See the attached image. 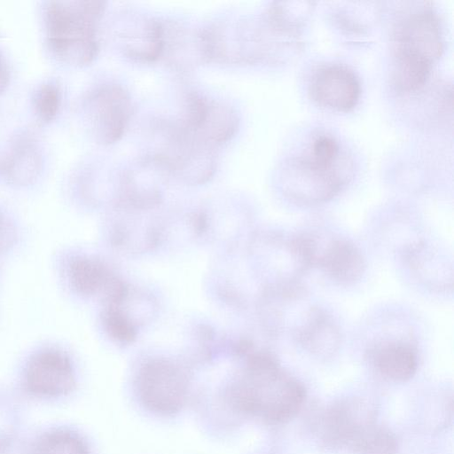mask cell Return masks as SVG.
I'll list each match as a JSON object with an SVG mask.
<instances>
[{
	"label": "cell",
	"mask_w": 454,
	"mask_h": 454,
	"mask_svg": "<svg viewBox=\"0 0 454 454\" xmlns=\"http://www.w3.org/2000/svg\"><path fill=\"white\" fill-rule=\"evenodd\" d=\"M245 356V368L227 392L231 407L271 425L293 419L306 400L304 385L268 351L253 348Z\"/></svg>",
	"instance_id": "obj_1"
},
{
	"label": "cell",
	"mask_w": 454,
	"mask_h": 454,
	"mask_svg": "<svg viewBox=\"0 0 454 454\" xmlns=\"http://www.w3.org/2000/svg\"><path fill=\"white\" fill-rule=\"evenodd\" d=\"M442 51L440 25L433 12L422 11L407 18L399 26L395 40L394 79L397 87L407 91L421 87Z\"/></svg>",
	"instance_id": "obj_2"
},
{
	"label": "cell",
	"mask_w": 454,
	"mask_h": 454,
	"mask_svg": "<svg viewBox=\"0 0 454 454\" xmlns=\"http://www.w3.org/2000/svg\"><path fill=\"white\" fill-rule=\"evenodd\" d=\"M142 404L158 415H172L184 407L189 389L184 369L167 358H153L140 367L136 380Z\"/></svg>",
	"instance_id": "obj_3"
},
{
	"label": "cell",
	"mask_w": 454,
	"mask_h": 454,
	"mask_svg": "<svg viewBox=\"0 0 454 454\" xmlns=\"http://www.w3.org/2000/svg\"><path fill=\"white\" fill-rule=\"evenodd\" d=\"M184 106L183 115L176 122L202 144L215 149L234 137L239 120L229 106L190 92Z\"/></svg>",
	"instance_id": "obj_4"
},
{
	"label": "cell",
	"mask_w": 454,
	"mask_h": 454,
	"mask_svg": "<svg viewBox=\"0 0 454 454\" xmlns=\"http://www.w3.org/2000/svg\"><path fill=\"white\" fill-rule=\"evenodd\" d=\"M333 165L309 158L292 160L282 175L285 193L298 203L316 204L335 196L345 184Z\"/></svg>",
	"instance_id": "obj_5"
},
{
	"label": "cell",
	"mask_w": 454,
	"mask_h": 454,
	"mask_svg": "<svg viewBox=\"0 0 454 454\" xmlns=\"http://www.w3.org/2000/svg\"><path fill=\"white\" fill-rule=\"evenodd\" d=\"M375 423V409L365 400L344 398L329 405L320 415L319 436L325 447L348 448L369 426Z\"/></svg>",
	"instance_id": "obj_6"
},
{
	"label": "cell",
	"mask_w": 454,
	"mask_h": 454,
	"mask_svg": "<svg viewBox=\"0 0 454 454\" xmlns=\"http://www.w3.org/2000/svg\"><path fill=\"white\" fill-rule=\"evenodd\" d=\"M27 389L40 396H59L75 387V375L69 356L62 350L43 348L28 359L24 373Z\"/></svg>",
	"instance_id": "obj_7"
},
{
	"label": "cell",
	"mask_w": 454,
	"mask_h": 454,
	"mask_svg": "<svg viewBox=\"0 0 454 454\" xmlns=\"http://www.w3.org/2000/svg\"><path fill=\"white\" fill-rule=\"evenodd\" d=\"M309 92L312 98L322 106L348 111L357 104L361 87L352 70L340 65H328L314 74Z\"/></svg>",
	"instance_id": "obj_8"
},
{
	"label": "cell",
	"mask_w": 454,
	"mask_h": 454,
	"mask_svg": "<svg viewBox=\"0 0 454 454\" xmlns=\"http://www.w3.org/2000/svg\"><path fill=\"white\" fill-rule=\"evenodd\" d=\"M62 273L69 288L84 298H102L116 278L101 260L81 254H71L64 259Z\"/></svg>",
	"instance_id": "obj_9"
},
{
	"label": "cell",
	"mask_w": 454,
	"mask_h": 454,
	"mask_svg": "<svg viewBox=\"0 0 454 454\" xmlns=\"http://www.w3.org/2000/svg\"><path fill=\"white\" fill-rule=\"evenodd\" d=\"M98 125L102 141L115 143L125 132L132 113L129 94L121 86L104 87L98 94Z\"/></svg>",
	"instance_id": "obj_10"
},
{
	"label": "cell",
	"mask_w": 454,
	"mask_h": 454,
	"mask_svg": "<svg viewBox=\"0 0 454 454\" xmlns=\"http://www.w3.org/2000/svg\"><path fill=\"white\" fill-rule=\"evenodd\" d=\"M317 266L333 280L351 284L359 280L365 270V261L360 250L346 239H334L319 251Z\"/></svg>",
	"instance_id": "obj_11"
},
{
	"label": "cell",
	"mask_w": 454,
	"mask_h": 454,
	"mask_svg": "<svg viewBox=\"0 0 454 454\" xmlns=\"http://www.w3.org/2000/svg\"><path fill=\"white\" fill-rule=\"evenodd\" d=\"M296 337L304 349L322 357L332 356L340 345L337 325L319 309L309 311L304 323L296 330Z\"/></svg>",
	"instance_id": "obj_12"
},
{
	"label": "cell",
	"mask_w": 454,
	"mask_h": 454,
	"mask_svg": "<svg viewBox=\"0 0 454 454\" xmlns=\"http://www.w3.org/2000/svg\"><path fill=\"white\" fill-rule=\"evenodd\" d=\"M371 356L380 374L391 381H407L414 376L418 369L417 353L406 343L380 344L373 348Z\"/></svg>",
	"instance_id": "obj_13"
},
{
	"label": "cell",
	"mask_w": 454,
	"mask_h": 454,
	"mask_svg": "<svg viewBox=\"0 0 454 454\" xmlns=\"http://www.w3.org/2000/svg\"><path fill=\"white\" fill-rule=\"evenodd\" d=\"M349 450L356 454H396L398 441L388 428L374 423L355 439Z\"/></svg>",
	"instance_id": "obj_14"
},
{
	"label": "cell",
	"mask_w": 454,
	"mask_h": 454,
	"mask_svg": "<svg viewBox=\"0 0 454 454\" xmlns=\"http://www.w3.org/2000/svg\"><path fill=\"white\" fill-rule=\"evenodd\" d=\"M35 454H90L84 442L67 431L45 434L37 443Z\"/></svg>",
	"instance_id": "obj_15"
},
{
	"label": "cell",
	"mask_w": 454,
	"mask_h": 454,
	"mask_svg": "<svg viewBox=\"0 0 454 454\" xmlns=\"http://www.w3.org/2000/svg\"><path fill=\"white\" fill-rule=\"evenodd\" d=\"M103 328L119 344H130L137 335V327L117 309L104 306L101 314Z\"/></svg>",
	"instance_id": "obj_16"
},
{
	"label": "cell",
	"mask_w": 454,
	"mask_h": 454,
	"mask_svg": "<svg viewBox=\"0 0 454 454\" xmlns=\"http://www.w3.org/2000/svg\"><path fill=\"white\" fill-rule=\"evenodd\" d=\"M339 153L340 148L336 140L330 136L321 135L312 144L310 157L319 163L333 165Z\"/></svg>",
	"instance_id": "obj_17"
},
{
	"label": "cell",
	"mask_w": 454,
	"mask_h": 454,
	"mask_svg": "<svg viewBox=\"0 0 454 454\" xmlns=\"http://www.w3.org/2000/svg\"><path fill=\"white\" fill-rule=\"evenodd\" d=\"M18 238L19 231L14 220L0 210V254L11 250Z\"/></svg>",
	"instance_id": "obj_18"
}]
</instances>
